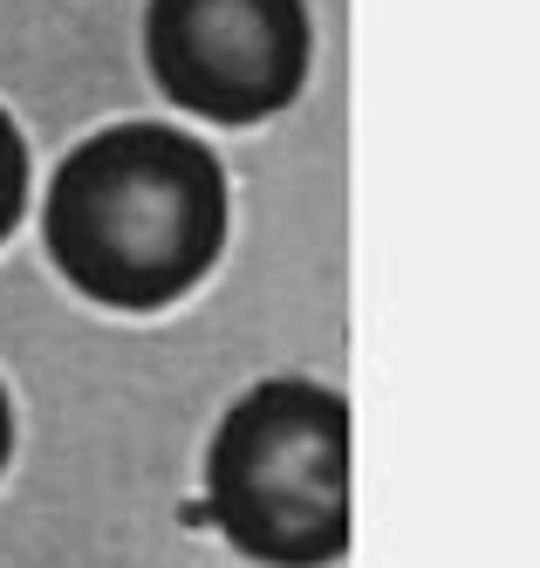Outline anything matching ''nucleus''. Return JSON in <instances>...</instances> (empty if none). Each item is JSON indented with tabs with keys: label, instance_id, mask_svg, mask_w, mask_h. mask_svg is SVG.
<instances>
[{
	"label": "nucleus",
	"instance_id": "obj_1",
	"mask_svg": "<svg viewBox=\"0 0 540 568\" xmlns=\"http://www.w3.org/2000/svg\"><path fill=\"white\" fill-rule=\"evenodd\" d=\"M41 247L75 295L103 308H172L213 274L226 247L220 151L157 116L90 131L49 172Z\"/></svg>",
	"mask_w": 540,
	"mask_h": 568
},
{
	"label": "nucleus",
	"instance_id": "obj_2",
	"mask_svg": "<svg viewBox=\"0 0 540 568\" xmlns=\"http://www.w3.org/2000/svg\"><path fill=\"white\" fill-rule=\"evenodd\" d=\"M220 535L267 568H322L349 548V397L315 377H261L205 445Z\"/></svg>",
	"mask_w": 540,
	"mask_h": 568
},
{
	"label": "nucleus",
	"instance_id": "obj_3",
	"mask_svg": "<svg viewBox=\"0 0 540 568\" xmlns=\"http://www.w3.org/2000/svg\"><path fill=\"white\" fill-rule=\"evenodd\" d=\"M144 62L164 103L261 124L302 97L315 21L308 0H144Z\"/></svg>",
	"mask_w": 540,
	"mask_h": 568
},
{
	"label": "nucleus",
	"instance_id": "obj_4",
	"mask_svg": "<svg viewBox=\"0 0 540 568\" xmlns=\"http://www.w3.org/2000/svg\"><path fill=\"white\" fill-rule=\"evenodd\" d=\"M28 185H34V158H28V138L8 110H0V240H8L28 213Z\"/></svg>",
	"mask_w": 540,
	"mask_h": 568
},
{
	"label": "nucleus",
	"instance_id": "obj_5",
	"mask_svg": "<svg viewBox=\"0 0 540 568\" xmlns=\"http://www.w3.org/2000/svg\"><path fill=\"white\" fill-rule=\"evenodd\" d=\"M14 459V404H8V384H0V473Z\"/></svg>",
	"mask_w": 540,
	"mask_h": 568
}]
</instances>
